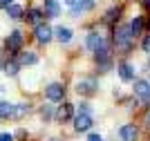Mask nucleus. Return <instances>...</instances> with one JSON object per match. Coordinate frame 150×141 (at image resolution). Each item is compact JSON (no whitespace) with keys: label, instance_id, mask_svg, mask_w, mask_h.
<instances>
[{"label":"nucleus","instance_id":"f257e3e1","mask_svg":"<svg viewBox=\"0 0 150 141\" xmlns=\"http://www.w3.org/2000/svg\"><path fill=\"white\" fill-rule=\"evenodd\" d=\"M132 29H130V25H123V27H119V29L114 31V40H117V45L119 47H130V43H132Z\"/></svg>","mask_w":150,"mask_h":141},{"label":"nucleus","instance_id":"f03ea898","mask_svg":"<svg viewBox=\"0 0 150 141\" xmlns=\"http://www.w3.org/2000/svg\"><path fill=\"white\" fill-rule=\"evenodd\" d=\"M134 92L141 96V101H144V103H150V85L146 83V81H141V79L134 81Z\"/></svg>","mask_w":150,"mask_h":141},{"label":"nucleus","instance_id":"7ed1b4c3","mask_svg":"<svg viewBox=\"0 0 150 141\" xmlns=\"http://www.w3.org/2000/svg\"><path fill=\"white\" fill-rule=\"evenodd\" d=\"M76 92H79V94H94V92H96V81H94V79L79 81V85H76Z\"/></svg>","mask_w":150,"mask_h":141},{"label":"nucleus","instance_id":"20e7f679","mask_svg":"<svg viewBox=\"0 0 150 141\" xmlns=\"http://www.w3.org/2000/svg\"><path fill=\"white\" fill-rule=\"evenodd\" d=\"M74 128L79 130V132H88V130L92 128V117H90V114H79V117L74 119Z\"/></svg>","mask_w":150,"mask_h":141},{"label":"nucleus","instance_id":"39448f33","mask_svg":"<svg viewBox=\"0 0 150 141\" xmlns=\"http://www.w3.org/2000/svg\"><path fill=\"white\" fill-rule=\"evenodd\" d=\"M7 47L11 49V52H18V49L23 47V34H20L18 29L9 34V38H7Z\"/></svg>","mask_w":150,"mask_h":141},{"label":"nucleus","instance_id":"423d86ee","mask_svg":"<svg viewBox=\"0 0 150 141\" xmlns=\"http://www.w3.org/2000/svg\"><path fill=\"white\" fill-rule=\"evenodd\" d=\"M45 96L50 98V101H63V85L52 83V85L45 90Z\"/></svg>","mask_w":150,"mask_h":141},{"label":"nucleus","instance_id":"0eeeda50","mask_svg":"<svg viewBox=\"0 0 150 141\" xmlns=\"http://www.w3.org/2000/svg\"><path fill=\"white\" fill-rule=\"evenodd\" d=\"M119 135H121L123 141H134V139H137V128H134L132 123H125L123 128L119 130Z\"/></svg>","mask_w":150,"mask_h":141},{"label":"nucleus","instance_id":"6e6552de","mask_svg":"<svg viewBox=\"0 0 150 141\" xmlns=\"http://www.w3.org/2000/svg\"><path fill=\"white\" fill-rule=\"evenodd\" d=\"M119 76H121V81H125V83L134 81V69H132V65L121 63V65H119Z\"/></svg>","mask_w":150,"mask_h":141},{"label":"nucleus","instance_id":"1a4fd4ad","mask_svg":"<svg viewBox=\"0 0 150 141\" xmlns=\"http://www.w3.org/2000/svg\"><path fill=\"white\" fill-rule=\"evenodd\" d=\"M52 34H54V31H52L47 25H38V27H36V38L40 40V43H50Z\"/></svg>","mask_w":150,"mask_h":141},{"label":"nucleus","instance_id":"9d476101","mask_svg":"<svg viewBox=\"0 0 150 141\" xmlns=\"http://www.w3.org/2000/svg\"><path fill=\"white\" fill-rule=\"evenodd\" d=\"M54 36H56L58 43H69V40H72V29H67V27H56V29H54Z\"/></svg>","mask_w":150,"mask_h":141},{"label":"nucleus","instance_id":"9b49d317","mask_svg":"<svg viewBox=\"0 0 150 141\" xmlns=\"http://www.w3.org/2000/svg\"><path fill=\"white\" fill-rule=\"evenodd\" d=\"M72 112H74V105L63 103L61 108H58V112H56V119L58 121H67V119H72Z\"/></svg>","mask_w":150,"mask_h":141},{"label":"nucleus","instance_id":"f8f14e48","mask_svg":"<svg viewBox=\"0 0 150 141\" xmlns=\"http://www.w3.org/2000/svg\"><path fill=\"white\" fill-rule=\"evenodd\" d=\"M101 45H103V36H101L99 31H92V34L88 36V47L92 49V52H96Z\"/></svg>","mask_w":150,"mask_h":141},{"label":"nucleus","instance_id":"ddd939ff","mask_svg":"<svg viewBox=\"0 0 150 141\" xmlns=\"http://www.w3.org/2000/svg\"><path fill=\"white\" fill-rule=\"evenodd\" d=\"M45 9H47V16H50V18H56L58 13H61V7H58L56 0H45Z\"/></svg>","mask_w":150,"mask_h":141},{"label":"nucleus","instance_id":"4468645a","mask_svg":"<svg viewBox=\"0 0 150 141\" xmlns=\"http://www.w3.org/2000/svg\"><path fill=\"white\" fill-rule=\"evenodd\" d=\"M27 20L34 23L36 27H38V25H43V11H40V9H31V11L27 13Z\"/></svg>","mask_w":150,"mask_h":141},{"label":"nucleus","instance_id":"2eb2a0df","mask_svg":"<svg viewBox=\"0 0 150 141\" xmlns=\"http://www.w3.org/2000/svg\"><path fill=\"white\" fill-rule=\"evenodd\" d=\"M94 54H96V61H99V63H101V61H110V47H108L105 43L101 45V47L96 49Z\"/></svg>","mask_w":150,"mask_h":141},{"label":"nucleus","instance_id":"dca6fc26","mask_svg":"<svg viewBox=\"0 0 150 141\" xmlns=\"http://www.w3.org/2000/svg\"><path fill=\"white\" fill-rule=\"evenodd\" d=\"M13 114V105L7 103V101H0V119H7Z\"/></svg>","mask_w":150,"mask_h":141},{"label":"nucleus","instance_id":"f3484780","mask_svg":"<svg viewBox=\"0 0 150 141\" xmlns=\"http://www.w3.org/2000/svg\"><path fill=\"white\" fill-rule=\"evenodd\" d=\"M36 61H38V56L34 54V52H23V54H20V63H23V65H34Z\"/></svg>","mask_w":150,"mask_h":141},{"label":"nucleus","instance_id":"a211bd4d","mask_svg":"<svg viewBox=\"0 0 150 141\" xmlns=\"http://www.w3.org/2000/svg\"><path fill=\"white\" fill-rule=\"evenodd\" d=\"M27 112H29V105H27V103H18V105H13V114H11V117L20 119V117H25Z\"/></svg>","mask_w":150,"mask_h":141},{"label":"nucleus","instance_id":"6ab92c4d","mask_svg":"<svg viewBox=\"0 0 150 141\" xmlns=\"http://www.w3.org/2000/svg\"><path fill=\"white\" fill-rule=\"evenodd\" d=\"M92 7H94V0H76L74 9H79V11H90Z\"/></svg>","mask_w":150,"mask_h":141},{"label":"nucleus","instance_id":"aec40b11","mask_svg":"<svg viewBox=\"0 0 150 141\" xmlns=\"http://www.w3.org/2000/svg\"><path fill=\"white\" fill-rule=\"evenodd\" d=\"M130 29H132V34H134V36H137V34H141V29H144V20L137 16V18L130 23Z\"/></svg>","mask_w":150,"mask_h":141},{"label":"nucleus","instance_id":"412c9836","mask_svg":"<svg viewBox=\"0 0 150 141\" xmlns=\"http://www.w3.org/2000/svg\"><path fill=\"white\" fill-rule=\"evenodd\" d=\"M7 13H9V18H20L23 16V7L11 5V7H7Z\"/></svg>","mask_w":150,"mask_h":141},{"label":"nucleus","instance_id":"4be33fe9","mask_svg":"<svg viewBox=\"0 0 150 141\" xmlns=\"http://www.w3.org/2000/svg\"><path fill=\"white\" fill-rule=\"evenodd\" d=\"M18 61H11V63H7V67H5V72L9 74V76H16V74H18Z\"/></svg>","mask_w":150,"mask_h":141},{"label":"nucleus","instance_id":"5701e85b","mask_svg":"<svg viewBox=\"0 0 150 141\" xmlns=\"http://www.w3.org/2000/svg\"><path fill=\"white\" fill-rule=\"evenodd\" d=\"M40 117H43L45 121H50V119L54 117V112H52V105H43V110H40Z\"/></svg>","mask_w":150,"mask_h":141},{"label":"nucleus","instance_id":"b1692460","mask_svg":"<svg viewBox=\"0 0 150 141\" xmlns=\"http://www.w3.org/2000/svg\"><path fill=\"white\" fill-rule=\"evenodd\" d=\"M119 13H121L119 7H117V9H110V11H108V16H105V20H108V23H112L114 18H119Z\"/></svg>","mask_w":150,"mask_h":141},{"label":"nucleus","instance_id":"393cba45","mask_svg":"<svg viewBox=\"0 0 150 141\" xmlns=\"http://www.w3.org/2000/svg\"><path fill=\"white\" fill-rule=\"evenodd\" d=\"M79 114H90V105L88 103H81V105H79Z\"/></svg>","mask_w":150,"mask_h":141},{"label":"nucleus","instance_id":"a878e982","mask_svg":"<svg viewBox=\"0 0 150 141\" xmlns=\"http://www.w3.org/2000/svg\"><path fill=\"white\" fill-rule=\"evenodd\" d=\"M141 47H144V52H148V54H150V36H146V38H144Z\"/></svg>","mask_w":150,"mask_h":141},{"label":"nucleus","instance_id":"bb28decb","mask_svg":"<svg viewBox=\"0 0 150 141\" xmlns=\"http://www.w3.org/2000/svg\"><path fill=\"white\" fill-rule=\"evenodd\" d=\"M99 69H101V72H108V69H110V61H101L99 63Z\"/></svg>","mask_w":150,"mask_h":141},{"label":"nucleus","instance_id":"cd10ccee","mask_svg":"<svg viewBox=\"0 0 150 141\" xmlns=\"http://www.w3.org/2000/svg\"><path fill=\"white\" fill-rule=\"evenodd\" d=\"M11 5H13V0H0V7H5V9L11 7Z\"/></svg>","mask_w":150,"mask_h":141},{"label":"nucleus","instance_id":"c85d7f7f","mask_svg":"<svg viewBox=\"0 0 150 141\" xmlns=\"http://www.w3.org/2000/svg\"><path fill=\"white\" fill-rule=\"evenodd\" d=\"M0 141H13V137H11V135H7V132H5V135H0Z\"/></svg>","mask_w":150,"mask_h":141},{"label":"nucleus","instance_id":"c756f323","mask_svg":"<svg viewBox=\"0 0 150 141\" xmlns=\"http://www.w3.org/2000/svg\"><path fill=\"white\" fill-rule=\"evenodd\" d=\"M88 141H103V139H101V135H90Z\"/></svg>","mask_w":150,"mask_h":141},{"label":"nucleus","instance_id":"7c9ffc66","mask_svg":"<svg viewBox=\"0 0 150 141\" xmlns=\"http://www.w3.org/2000/svg\"><path fill=\"white\" fill-rule=\"evenodd\" d=\"M65 2H67L69 7H76V0H65Z\"/></svg>","mask_w":150,"mask_h":141},{"label":"nucleus","instance_id":"2f4dec72","mask_svg":"<svg viewBox=\"0 0 150 141\" xmlns=\"http://www.w3.org/2000/svg\"><path fill=\"white\" fill-rule=\"evenodd\" d=\"M141 5H144V7H148V9H150V0H141Z\"/></svg>","mask_w":150,"mask_h":141},{"label":"nucleus","instance_id":"473e14b6","mask_svg":"<svg viewBox=\"0 0 150 141\" xmlns=\"http://www.w3.org/2000/svg\"><path fill=\"white\" fill-rule=\"evenodd\" d=\"M148 125H150V117H148Z\"/></svg>","mask_w":150,"mask_h":141},{"label":"nucleus","instance_id":"72a5a7b5","mask_svg":"<svg viewBox=\"0 0 150 141\" xmlns=\"http://www.w3.org/2000/svg\"><path fill=\"white\" fill-rule=\"evenodd\" d=\"M50 141H58V139H50Z\"/></svg>","mask_w":150,"mask_h":141}]
</instances>
